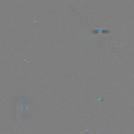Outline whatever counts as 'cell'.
Listing matches in <instances>:
<instances>
[{"label": "cell", "mask_w": 134, "mask_h": 134, "mask_svg": "<svg viewBox=\"0 0 134 134\" xmlns=\"http://www.w3.org/2000/svg\"><path fill=\"white\" fill-rule=\"evenodd\" d=\"M18 107L20 112H22L23 114H25V113L27 114V112L31 108V106L29 105L26 100H22L21 102L18 103Z\"/></svg>", "instance_id": "obj_1"}]
</instances>
